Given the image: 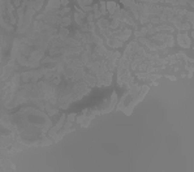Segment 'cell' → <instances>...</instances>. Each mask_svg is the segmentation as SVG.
Here are the masks:
<instances>
[{"instance_id":"cell-1","label":"cell","mask_w":194,"mask_h":172,"mask_svg":"<svg viewBox=\"0 0 194 172\" xmlns=\"http://www.w3.org/2000/svg\"><path fill=\"white\" fill-rule=\"evenodd\" d=\"M65 119H67V115H61V117L59 119V121L56 123V125H54V126L48 130V137H51V138H54V140H55L56 134H58L59 132L63 129L64 123H65Z\"/></svg>"},{"instance_id":"cell-2","label":"cell","mask_w":194,"mask_h":172,"mask_svg":"<svg viewBox=\"0 0 194 172\" xmlns=\"http://www.w3.org/2000/svg\"><path fill=\"white\" fill-rule=\"evenodd\" d=\"M177 45L182 48H189L192 46V39L188 37V33H177Z\"/></svg>"},{"instance_id":"cell-3","label":"cell","mask_w":194,"mask_h":172,"mask_svg":"<svg viewBox=\"0 0 194 172\" xmlns=\"http://www.w3.org/2000/svg\"><path fill=\"white\" fill-rule=\"evenodd\" d=\"M94 116H95L94 113L89 115V116H87V115H80V116L76 119V121L78 123V124H81V126L87 128V126L90 125V123H91V120L94 119Z\"/></svg>"},{"instance_id":"cell-4","label":"cell","mask_w":194,"mask_h":172,"mask_svg":"<svg viewBox=\"0 0 194 172\" xmlns=\"http://www.w3.org/2000/svg\"><path fill=\"white\" fill-rule=\"evenodd\" d=\"M116 104H117V93L113 91V93H112V95H111V99H110V107L107 108V110H104V112H103V113L111 112L112 110L116 107Z\"/></svg>"},{"instance_id":"cell-5","label":"cell","mask_w":194,"mask_h":172,"mask_svg":"<svg viewBox=\"0 0 194 172\" xmlns=\"http://www.w3.org/2000/svg\"><path fill=\"white\" fill-rule=\"evenodd\" d=\"M107 39V46H110L112 48H120L123 47V42L117 38H106Z\"/></svg>"},{"instance_id":"cell-6","label":"cell","mask_w":194,"mask_h":172,"mask_svg":"<svg viewBox=\"0 0 194 172\" xmlns=\"http://www.w3.org/2000/svg\"><path fill=\"white\" fill-rule=\"evenodd\" d=\"M97 25L100 28V30H107V29H110V20L104 19V17H100V19L98 20Z\"/></svg>"},{"instance_id":"cell-7","label":"cell","mask_w":194,"mask_h":172,"mask_svg":"<svg viewBox=\"0 0 194 172\" xmlns=\"http://www.w3.org/2000/svg\"><path fill=\"white\" fill-rule=\"evenodd\" d=\"M106 8H107V12H108L110 15H113L115 11L119 8V5L115 2H112L111 0V2H106Z\"/></svg>"},{"instance_id":"cell-8","label":"cell","mask_w":194,"mask_h":172,"mask_svg":"<svg viewBox=\"0 0 194 172\" xmlns=\"http://www.w3.org/2000/svg\"><path fill=\"white\" fill-rule=\"evenodd\" d=\"M68 35H69V30L67 28H61V26H60V29L58 30V38L61 41V39H65Z\"/></svg>"},{"instance_id":"cell-9","label":"cell","mask_w":194,"mask_h":172,"mask_svg":"<svg viewBox=\"0 0 194 172\" xmlns=\"http://www.w3.org/2000/svg\"><path fill=\"white\" fill-rule=\"evenodd\" d=\"M163 43H164L166 46L168 47H173L175 46V38H173V35L172 34H166V38H164V41H163Z\"/></svg>"},{"instance_id":"cell-10","label":"cell","mask_w":194,"mask_h":172,"mask_svg":"<svg viewBox=\"0 0 194 172\" xmlns=\"http://www.w3.org/2000/svg\"><path fill=\"white\" fill-rule=\"evenodd\" d=\"M94 4V0H80L78 2V7L82 9L85 7H91Z\"/></svg>"},{"instance_id":"cell-11","label":"cell","mask_w":194,"mask_h":172,"mask_svg":"<svg viewBox=\"0 0 194 172\" xmlns=\"http://www.w3.org/2000/svg\"><path fill=\"white\" fill-rule=\"evenodd\" d=\"M99 8H100V9H99V12H100L102 16L104 17V16L107 15V8H106V2H104V0H102V2L99 3Z\"/></svg>"},{"instance_id":"cell-12","label":"cell","mask_w":194,"mask_h":172,"mask_svg":"<svg viewBox=\"0 0 194 172\" xmlns=\"http://www.w3.org/2000/svg\"><path fill=\"white\" fill-rule=\"evenodd\" d=\"M184 17H185L186 20H189V24H190V26H193V22H194V21H193V12H192V11L186 12Z\"/></svg>"},{"instance_id":"cell-13","label":"cell","mask_w":194,"mask_h":172,"mask_svg":"<svg viewBox=\"0 0 194 172\" xmlns=\"http://www.w3.org/2000/svg\"><path fill=\"white\" fill-rule=\"evenodd\" d=\"M76 120V113H69L67 116V119H65V121H68V123H72L73 124V121Z\"/></svg>"},{"instance_id":"cell-14","label":"cell","mask_w":194,"mask_h":172,"mask_svg":"<svg viewBox=\"0 0 194 172\" xmlns=\"http://www.w3.org/2000/svg\"><path fill=\"white\" fill-rule=\"evenodd\" d=\"M60 2H61L63 7H68V4H69V0H60Z\"/></svg>"},{"instance_id":"cell-15","label":"cell","mask_w":194,"mask_h":172,"mask_svg":"<svg viewBox=\"0 0 194 172\" xmlns=\"http://www.w3.org/2000/svg\"><path fill=\"white\" fill-rule=\"evenodd\" d=\"M166 77H167V78H169V80H172V81H175V80H176V77H175V76H166Z\"/></svg>"},{"instance_id":"cell-16","label":"cell","mask_w":194,"mask_h":172,"mask_svg":"<svg viewBox=\"0 0 194 172\" xmlns=\"http://www.w3.org/2000/svg\"><path fill=\"white\" fill-rule=\"evenodd\" d=\"M74 2H80V0H74Z\"/></svg>"}]
</instances>
